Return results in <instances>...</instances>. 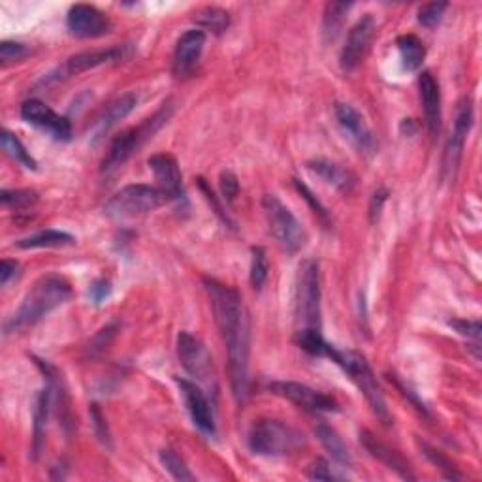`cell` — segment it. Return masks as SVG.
<instances>
[{
  "instance_id": "cb8c5ba5",
  "label": "cell",
  "mask_w": 482,
  "mask_h": 482,
  "mask_svg": "<svg viewBox=\"0 0 482 482\" xmlns=\"http://www.w3.org/2000/svg\"><path fill=\"white\" fill-rule=\"evenodd\" d=\"M315 433H316V437H319L321 445L328 450L331 460L338 462L339 465H345V467L351 465V462H353L351 452H349V448H346V445L343 443L339 433L334 428L328 426L326 422H319V424H316V428H315Z\"/></svg>"
},
{
  "instance_id": "74e56055",
  "label": "cell",
  "mask_w": 482,
  "mask_h": 482,
  "mask_svg": "<svg viewBox=\"0 0 482 482\" xmlns=\"http://www.w3.org/2000/svg\"><path fill=\"white\" fill-rule=\"evenodd\" d=\"M307 475L313 480H341V478H345L343 475L336 473V470H331L330 462L324 460V458H316L309 465V473Z\"/></svg>"
},
{
  "instance_id": "83f0119b",
  "label": "cell",
  "mask_w": 482,
  "mask_h": 482,
  "mask_svg": "<svg viewBox=\"0 0 482 482\" xmlns=\"http://www.w3.org/2000/svg\"><path fill=\"white\" fill-rule=\"evenodd\" d=\"M74 236L60 232V230H43L35 236H28L18 241V247L21 249H50V247H66L74 245Z\"/></svg>"
},
{
  "instance_id": "ab89813d",
  "label": "cell",
  "mask_w": 482,
  "mask_h": 482,
  "mask_svg": "<svg viewBox=\"0 0 482 482\" xmlns=\"http://www.w3.org/2000/svg\"><path fill=\"white\" fill-rule=\"evenodd\" d=\"M452 328H455L460 336L473 339L475 345H480V323L478 321H450L448 323Z\"/></svg>"
},
{
  "instance_id": "30bf717a",
  "label": "cell",
  "mask_w": 482,
  "mask_h": 482,
  "mask_svg": "<svg viewBox=\"0 0 482 482\" xmlns=\"http://www.w3.org/2000/svg\"><path fill=\"white\" fill-rule=\"evenodd\" d=\"M334 115L341 132L345 134V138L349 140L362 155L371 157L377 153V136L368 125V120L364 119L354 105L345 104V102H336L334 104Z\"/></svg>"
},
{
  "instance_id": "f35d334b",
  "label": "cell",
  "mask_w": 482,
  "mask_h": 482,
  "mask_svg": "<svg viewBox=\"0 0 482 482\" xmlns=\"http://www.w3.org/2000/svg\"><path fill=\"white\" fill-rule=\"evenodd\" d=\"M90 420H93V426H95V433L98 437V441L104 447L112 448V435H110L108 424H105V418H104L102 411L98 409V405H90Z\"/></svg>"
},
{
  "instance_id": "484cf974",
  "label": "cell",
  "mask_w": 482,
  "mask_h": 482,
  "mask_svg": "<svg viewBox=\"0 0 482 482\" xmlns=\"http://www.w3.org/2000/svg\"><path fill=\"white\" fill-rule=\"evenodd\" d=\"M398 51L401 57V65L407 72H416L426 58V48L422 40L415 35H403L396 40Z\"/></svg>"
},
{
  "instance_id": "60d3db41",
  "label": "cell",
  "mask_w": 482,
  "mask_h": 482,
  "mask_svg": "<svg viewBox=\"0 0 482 482\" xmlns=\"http://www.w3.org/2000/svg\"><path fill=\"white\" fill-rule=\"evenodd\" d=\"M221 192H222V198L226 202H234L237 192H239L237 177L232 172H229V170L221 174Z\"/></svg>"
},
{
  "instance_id": "9a60e30c",
  "label": "cell",
  "mask_w": 482,
  "mask_h": 482,
  "mask_svg": "<svg viewBox=\"0 0 482 482\" xmlns=\"http://www.w3.org/2000/svg\"><path fill=\"white\" fill-rule=\"evenodd\" d=\"M66 27L75 38H100L112 30V21L90 4H75L68 10Z\"/></svg>"
},
{
  "instance_id": "52a82bcc",
  "label": "cell",
  "mask_w": 482,
  "mask_h": 482,
  "mask_svg": "<svg viewBox=\"0 0 482 482\" xmlns=\"http://www.w3.org/2000/svg\"><path fill=\"white\" fill-rule=\"evenodd\" d=\"M168 200H170L168 196H166L159 187L142 183L127 185L105 202L104 214L117 221L134 219L151 214V211L162 207Z\"/></svg>"
},
{
  "instance_id": "ba28073f",
  "label": "cell",
  "mask_w": 482,
  "mask_h": 482,
  "mask_svg": "<svg viewBox=\"0 0 482 482\" xmlns=\"http://www.w3.org/2000/svg\"><path fill=\"white\" fill-rule=\"evenodd\" d=\"M262 209L268 221L269 234L274 236V239L286 253L296 254L298 251L304 249L307 241L304 226H301V222L294 217L292 211L286 207L276 194H264Z\"/></svg>"
},
{
  "instance_id": "ee69618b",
  "label": "cell",
  "mask_w": 482,
  "mask_h": 482,
  "mask_svg": "<svg viewBox=\"0 0 482 482\" xmlns=\"http://www.w3.org/2000/svg\"><path fill=\"white\" fill-rule=\"evenodd\" d=\"M19 274V264L4 259L3 264H0V284L6 286L13 277H18Z\"/></svg>"
},
{
  "instance_id": "d4e9b609",
  "label": "cell",
  "mask_w": 482,
  "mask_h": 482,
  "mask_svg": "<svg viewBox=\"0 0 482 482\" xmlns=\"http://www.w3.org/2000/svg\"><path fill=\"white\" fill-rule=\"evenodd\" d=\"M53 405V396H51V388L45 386L36 400L35 405V439H33V456L35 460L38 458L42 445H43V437H45V428H48V418L50 411Z\"/></svg>"
},
{
  "instance_id": "277c9868",
  "label": "cell",
  "mask_w": 482,
  "mask_h": 482,
  "mask_svg": "<svg viewBox=\"0 0 482 482\" xmlns=\"http://www.w3.org/2000/svg\"><path fill=\"white\" fill-rule=\"evenodd\" d=\"M175 112V102L174 100H166L160 108L147 117L145 120H142V123L138 127H132V128H127L120 132L119 136H115L113 142L110 144V149L108 153H105L104 160H102V166H100V172L102 174H112L115 172L117 168H120L136 151H138L147 140L153 138V136L170 120V117L174 115Z\"/></svg>"
},
{
  "instance_id": "b9f144b4",
  "label": "cell",
  "mask_w": 482,
  "mask_h": 482,
  "mask_svg": "<svg viewBox=\"0 0 482 482\" xmlns=\"http://www.w3.org/2000/svg\"><path fill=\"white\" fill-rule=\"evenodd\" d=\"M112 294V283L108 279H97L93 281V284H90V289H89V298L90 301H93V304H102V301L108 298Z\"/></svg>"
},
{
  "instance_id": "603a6c76",
  "label": "cell",
  "mask_w": 482,
  "mask_h": 482,
  "mask_svg": "<svg viewBox=\"0 0 482 482\" xmlns=\"http://www.w3.org/2000/svg\"><path fill=\"white\" fill-rule=\"evenodd\" d=\"M307 168L316 177H321L326 185L334 187L339 192H351L353 187H354V183H356L354 175L349 170H345L341 164H338L334 160L315 159V160L307 162Z\"/></svg>"
},
{
  "instance_id": "d590c367",
  "label": "cell",
  "mask_w": 482,
  "mask_h": 482,
  "mask_svg": "<svg viewBox=\"0 0 482 482\" xmlns=\"http://www.w3.org/2000/svg\"><path fill=\"white\" fill-rule=\"evenodd\" d=\"M28 53H30V50L21 42L6 40V42L0 43V60H3L4 66H8L12 63H19V60H23Z\"/></svg>"
},
{
  "instance_id": "f546056e",
  "label": "cell",
  "mask_w": 482,
  "mask_h": 482,
  "mask_svg": "<svg viewBox=\"0 0 482 482\" xmlns=\"http://www.w3.org/2000/svg\"><path fill=\"white\" fill-rule=\"evenodd\" d=\"M196 21H198V25H202L204 28L211 30V33L222 35L230 25V13L222 8L209 6V8H204L198 12V15H196Z\"/></svg>"
},
{
  "instance_id": "836d02e7",
  "label": "cell",
  "mask_w": 482,
  "mask_h": 482,
  "mask_svg": "<svg viewBox=\"0 0 482 482\" xmlns=\"http://www.w3.org/2000/svg\"><path fill=\"white\" fill-rule=\"evenodd\" d=\"M0 200H3V204L6 207L27 209L38 202V194L35 190H28V189H15V190L4 189L3 194H0Z\"/></svg>"
},
{
  "instance_id": "1f68e13d",
  "label": "cell",
  "mask_w": 482,
  "mask_h": 482,
  "mask_svg": "<svg viewBox=\"0 0 482 482\" xmlns=\"http://www.w3.org/2000/svg\"><path fill=\"white\" fill-rule=\"evenodd\" d=\"M251 284L254 291H260L264 283L268 281V271H269V264H268V254L264 247H253L251 249Z\"/></svg>"
},
{
  "instance_id": "f1b7e54d",
  "label": "cell",
  "mask_w": 482,
  "mask_h": 482,
  "mask_svg": "<svg viewBox=\"0 0 482 482\" xmlns=\"http://www.w3.org/2000/svg\"><path fill=\"white\" fill-rule=\"evenodd\" d=\"M0 144H3V149L6 151V155L10 159H13L15 162H19L21 166H25L27 170H36L38 168V164L33 159V155L28 153L27 147L21 144V140L18 138V136L12 134L10 130H3V134H0Z\"/></svg>"
},
{
  "instance_id": "8fae6325",
  "label": "cell",
  "mask_w": 482,
  "mask_h": 482,
  "mask_svg": "<svg viewBox=\"0 0 482 482\" xmlns=\"http://www.w3.org/2000/svg\"><path fill=\"white\" fill-rule=\"evenodd\" d=\"M471 127H473V100L470 97H465L458 102L455 125H452V132H450L447 145H445L443 175L447 179H452L456 175V170H458L460 160H462V153H463V145L467 140V134H470Z\"/></svg>"
},
{
  "instance_id": "9c48e42d",
  "label": "cell",
  "mask_w": 482,
  "mask_h": 482,
  "mask_svg": "<svg viewBox=\"0 0 482 482\" xmlns=\"http://www.w3.org/2000/svg\"><path fill=\"white\" fill-rule=\"evenodd\" d=\"M177 358L183 369L196 381L217 388L214 358L198 338H194L189 331H181L177 336Z\"/></svg>"
},
{
  "instance_id": "5b68a950",
  "label": "cell",
  "mask_w": 482,
  "mask_h": 482,
  "mask_svg": "<svg viewBox=\"0 0 482 482\" xmlns=\"http://www.w3.org/2000/svg\"><path fill=\"white\" fill-rule=\"evenodd\" d=\"M249 450L256 456H289L306 445L304 435L276 418L256 420L247 435Z\"/></svg>"
},
{
  "instance_id": "d6986e66",
  "label": "cell",
  "mask_w": 482,
  "mask_h": 482,
  "mask_svg": "<svg viewBox=\"0 0 482 482\" xmlns=\"http://www.w3.org/2000/svg\"><path fill=\"white\" fill-rule=\"evenodd\" d=\"M360 443H362V447H364L369 452V456H373L375 460H379L385 467H388L390 471H394L400 478L416 480V475L413 473L409 462H407L400 455V452H396L394 448H390L381 439H377V437L371 431L362 430L360 431Z\"/></svg>"
},
{
  "instance_id": "7c38bea8",
  "label": "cell",
  "mask_w": 482,
  "mask_h": 482,
  "mask_svg": "<svg viewBox=\"0 0 482 482\" xmlns=\"http://www.w3.org/2000/svg\"><path fill=\"white\" fill-rule=\"evenodd\" d=\"M269 390L309 413H336L339 409V405L334 398L324 394V392L321 390L311 388L309 385L292 383V381H277L269 385Z\"/></svg>"
},
{
  "instance_id": "7bdbcfd3",
  "label": "cell",
  "mask_w": 482,
  "mask_h": 482,
  "mask_svg": "<svg viewBox=\"0 0 482 482\" xmlns=\"http://www.w3.org/2000/svg\"><path fill=\"white\" fill-rule=\"evenodd\" d=\"M386 198H388V192L385 189H379V190L373 192L371 200H369V221H371V224H375L377 221H379Z\"/></svg>"
},
{
  "instance_id": "ffe728a7",
  "label": "cell",
  "mask_w": 482,
  "mask_h": 482,
  "mask_svg": "<svg viewBox=\"0 0 482 482\" xmlns=\"http://www.w3.org/2000/svg\"><path fill=\"white\" fill-rule=\"evenodd\" d=\"M147 164L157 179L159 189L168 196L170 200L183 198L185 190H183V183H181L183 179H181L177 160L172 155H166V153L153 155Z\"/></svg>"
},
{
  "instance_id": "7a4b0ae2",
  "label": "cell",
  "mask_w": 482,
  "mask_h": 482,
  "mask_svg": "<svg viewBox=\"0 0 482 482\" xmlns=\"http://www.w3.org/2000/svg\"><path fill=\"white\" fill-rule=\"evenodd\" d=\"M72 298L70 283L60 276H43L23 298L19 309L4 323V334H15L28 326H35L43 316L65 306Z\"/></svg>"
},
{
  "instance_id": "4fadbf2b",
  "label": "cell",
  "mask_w": 482,
  "mask_h": 482,
  "mask_svg": "<svg viewBox=\"0 0 482 482\" xmlns=\"http://www.w3.org/2000/svg\"><path fill=\"white\" fill-rule=\"evenodd\" d=\"M21 117L28 125L36 127L57 142H68L72 138V125L65 115L53 112L48 104L38 98H30L21 105Z\"/></svg>"
},
{
  "instance_id": "4316f807",
  "label": "cell",
  "mask_w": 482,
  "mask_h": 482,
  "mask_svg": "<svg viewBox=\"0 0 482 482\" xmlns=\"http://www.w3.org/2000/svg\"><path fill=\"white\" fill-rule=\"evenodd\" d=\"M353 8L351 3H328L323 18V36L324 42H334L343 28L346 13Z\"/></svg>"
},
{
  "instance_id": "4dcf8cb0",
  "label": "cell",
  "mask_w": 482,
  "mask_h": 482,
  "mask_svg": "<svg viewBox=\"0 0 482 482\" xmlns=\"http://www.w3.org/2000/svg\"><path fill=\"white\" fill-rule=\"evenodd\" d=\"M160 463L166 471H168L175 480H181V482H192L196 480V477L190 473V470L187 467V463L181 460V456L177 455V452L170 450V448H164L160 450Z\"/></svg>"
},
{
  "instance_id": "e0dca14e",
  "label": "cell",
  "mask_w": 482,
  "mask_h": 482,
  "mask_svg": "<svg viewBox=\"0 0 482 482\" xmlns=\"http://www.w3.org/2000/svg\"><path fill=\"white\" fill-rule=\"evenodd\" d=\"M204 45H206V33L198 28L187 30V33L177 40L175 50H174V63H172V72L177 80L189 78V75L194 72L196 65L200 63Z\"/></svg>"
},
{
  "instance_id": "f6af8a7d",
  "label": "cell",
  "mask_w": 482,
  "mask_h": 482,
  "mask_svg": "<svg viewBox=\"0 0 482 482\" xmlns=\"http://www.w3.org/2000/svg\"><path fill=\"white\" fill-rule=\"evenodd\" d=\"M198 181H200V183H198V185H200V190L204 192V196H206V200H207V202H209L211 206H214V209H215V214H217V215H219V217H221V219H222V221H224L226 224H232V221L229 219V215H226V214H224V211H222V207L219 206V202H217V198H215V194H214V192H211V189H209V187L206 185V181H204V179H198Z\"/></svg>"
},
{
  "instance_id": "d6a6232c",
  "label": "cell",
  "mask_w": 482,
  "mask_h": 482,
  "mask_svg": "<svg viewBox=\"0 0 482 482\" xmlns=\"http://www.w3.org/2000/svg\"><path fill=\"white\" fill-rule=\"evenodd\" d=\"M418 445H420L422 450H424L426 458H428L435 467H439V470L443 471V477H445V478H448V480H460V478H463V475L458 471V467H456L455 463H452V462L443 455V452L435 450V448L430 447L428 443H418Z\"/></svg>"
},
{
  "instance_id": "3957f363",
  "label": "cell",
  "mask_w": 482,
  "mask_h": 482,
  "mask_svg": "<svg viewBox=\"0 0 482 482\" xmlns=\"http://www.w3.org/2000/svg\"><path fill=\"white\" fill-rule=\"evenodd\" d=\"M323 356L330 358L334 364H338L346 375H349V379L358 386L362 394H364L377 418H379L385 426H392V415L386 407V400L383 396L379 383H377V377L371 366L368 364V360L356 351H339L330 343L324 345Z\"/></svg>"
},
{
  "instance_id": "8992f818",
  "label": "cell",
  "mask_w": 482,
  "mask_h": 482,
  "mask_svg": "<svg viewBox=\"0 0 482 482\" xmlns=\"http://www.w3.org/2000/svg\"><path fill=\"white\" fill-rule=\"evenodd\" d=\"M298 330H321V269L316 260H304L296 279Z\"/></svg>"
},
{
  "instance_id": "8d00e7d4",
  "label": "cell",
  "mask_w": 482,
  "mask_h": 482,
  "mask_svg": "<svg viewBox=\"0 0 482 482\" xmlns=\"http://www.w3.org/2000/svg\"><path fill=\"white\" fill-rule=\"evenodd\" d=\"M294 185H296V189H298V192L301 194V198H304L309 206H311V209H313V214L316 215V217H319L324 224H330V215H328V211H326V207L319 202V200H316V196L311 192V189L306 185V183H301V181L299 179H294Z\"/></svg>"
},
{
  "instance_id": "44dd1931",
  "label": "cell",
  "mask_w": 482,
  "mask_h": 482,
  "mask_svg": "<svg viewBox=\"0 0 482 482\" xmlns=\"http://www.w3.org/2000/svg\"><path fill=\"white\" fill-rule=\"evenodd\" d=\"M136 105H138V97L134 93H127L110 102L93 120V125H90L89 128L90 140L98 142L105 132H110L119 123V120H123L127 115H130Z\"/></svg>"
},
{
  "instance_id": "ac0fdd59",
  "label": "cell",
  "mask_w": 482,
  "mask_h": 482,
  "mask_svg": "<svg viewBox=\"0 0 482 482\" xmlns=\"http://www.w3.org/2000/svg\"><path fill=\"white\" fill-rule=\"evenodd\" d=\"M127 57V48L125 45H117V48H108V50H97V51H85L70 57L66 63L58 68L57 78H70V75H78L82 72L98 68L102 65H110V63H119Z\"/></svg>"
},
{
  "instance_id": "e575fe53",
  "label": "cell",
  "mask_w": 482,
  "mask_h": 482,
  "mask_svg": "<svg viewBox=\"0 0 482 482\" xmlns=\"http://www.w3.org/2000/svg\"><path fill=\"white\" fill-rule=\"evenodd\" d=\"M447 3H430L418 10V23L426 28H433L441 23L443 15L447 12Z\"/></svg>"
},
{
  "instance_id": "6da1fadb",
  "label": "cell",
  "mask_w": 482,
  "mask_h": 482,
  "mask_svg": "<svg viewBox=\"0 0 482 482\" xmlns=\"http://www.w3.org/2000/svg\"><path fill=\"white\" fill-rule=\"evenodd\" d=\"M204 286L229 356L234 398L244 403L249 394V319L244 301L236 289L217 279H204Z\"/></svg>"
},
{
  "instance_id": "2e32d148",
  "label": "cell",
  "mask_w": 482,
  "mask_h": 482,
  "mask_svg": "<svg viewBox=\"0 0 482 482\" xmlns=\"http://www.w3.org/2000/svg\"><path fill=\"white\" fill-rule=\"evenodd\" d=\"M177 386L194 426L206 435H215L217 431L215 415L214 409H211V403L206 396V392L198 385L187 379H177Z\"/></svg>"
},
{
  "instance_id": "5bb4252c",
  "label": "cell",
  "mask_w": 482,
  "mask_h": 482,
  "mask_svg": "<svg viewBox=\"0 0 482 482\" xmlns=\"http://www.w3.org/2000/svg\"><path fill=\"white\" fill-rule=\"evenodd\" d=\"M375 36V19L371 13H366L351 30L339 55V66L343 72H353L366 57L369 43Z\"/></svg>"
},
{
  "instance_id": "7402d4cb",
  "label": "cell",
  "mask_w": 482,
  "mask_h": 482,
  "mask_svg": "<svg viewBox=\"0 0 482 482\" xmlns=\"http://www.w3.org/2000/svg\"><path fill=\"white\" fill-rule=\"evenodd\" d=\"M418 90L428 130L431 136H435L441 128V90L431 72H422L418 75Z\"/></svg>"
}]
</instances>
